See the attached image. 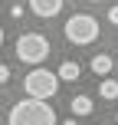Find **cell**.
Returning a JSON list of instances; mask_svg holds the SVG:
<instances>
[{
    "mask_svg": "<svg viewBox=\"0 0 118 125\" xmlns=\"http://www.w3.org/2000/svg\"><path fill=\"white\" fill-rule=\"evenodd\" d=\"M10 125H56V112L46 99H20L10 109Z\"/></svg>",
    "mask_w": 118,
    "mask_h": 125,
    "instance_id": "6da1fadb",
    "label": "cell"
},
{
    "mask_svg": "<svg viewBox=\"0 0 118 125\" xmlns=\"http://www.w3.org/2000/svg\"><path fill=\"white\" fill-rule=\"evenodd\" d=\"M66 40L75 46H85V43H95L99 40V20L89 17V13H72L66 20Z\"/></svg>",
    "mask_w": 118,
    "mask_h": 125,
    "instance_id": "7a4b0ae2",
    "label": "cell"
},
{
    "mask_svg": "<svg viewBox=\"0 0 118 125\" xmlns=\"http://www.w3.org/2000/svg\"><path fill=\"white\" fill-rule=\"evenodd\" d=\"M46 56H49V40L39 36V33H23L17 36V59L30 62V66H39Z\"/></svg>",
    "mask_w": 118,
    "mask_h": 125,
    "instance_id": "3957f363",
    "label": "cell"
},
{
    "mask_svg": "<svg viewBox=\"0 0 118 125\" xmlns=\"http://www.w3.org/2000/svg\"><path fill=\"white\" fill-rule=\"evenodd\" d=\"M23 89H26L30 99H53L59 92V76L49 73V69H33L23 79Z\"/></svg>",
    "mask_w": 118,
    "mask_h": 125,
    "instance_id": "277c9868",
    "label": "cell"
},
{
    "mask_svg": "<svg viewBox=\"0 0 118 125\" xmlns=\"http://www.w3.org/2000/svg\"><path fill=\"white\" fill-rule=\"evenodd\" d=\"M30 10L36 13V17L49 20V17H56V13L62 10V0H30Z\"/></svg>",
    "mask_w": 118,
    "mask_h": 125,
    "instance_id": "5b68a950",
    "label": "cell"
},
{
    "mask_svg": "<svg viewBox=\"0 0 118 125\" xmlns=\"http://www.w3.org/2000/svg\"><path fill=\"white\" fill-rule=\"evenodd\" d=\"M69 109H72V115H92V99L89 95H75L69 102Z\"/></svg>",
    "mask_w": 118,
    "mask_h": 125,
    "instance_id": "8992f818",
    "label": "cell"
},
{
    "mask_svg": "<svg viewBox=\"0 0 118 125\" xmlns=\"http://www.w3.org/2000/svg\"><path fill=\"white\" fill-rule=\"evenodd\" d=\"M79 73H82L79 62H62L56 76H59V82H72V79H79Z\"/></svg>",
    "mask_w": 118,
    "mask_h": 125,
    "instance_id": "52a82bcc",
    "label": "cell"
},
{
    "mask_svg": "<svg viewBox=\"0 0 118 125\" xmlns=\"http://www.w3.org/2000/svg\"><path fill=\"white\" fill-rule=\"evenodd\" d=\"M92 73L108 76V73H112V56H105V53H102V56H95V59H92Z\"/></svg>",
    "mask_w": 118,
    "mask_h": 125,
    "instance_id": "ba28073f",
    "label": "cell"
},
{
    "mask_svg": "<svg viewBox=\"0 0 118 125\" xmlns=\"http://www.w3.org/2000/svg\"><path fill=\"white\" fill-rule=\"evenodd\" d=\"M99 95H102V99H118V82H115V79L99 82Z\"/></svg>",
    "mask_w": 118,
    "mask_h": 125,
    "instance_id": "9c48e42d",
    "label": "cell"
},
{
    "mask_svg": "<svg viewBox=\"0 0 118 125\" xmlns=\"http://www.w3.org/2000/svg\"><path fill=\"white\" fill-rule=\"evenodd\" d=\"M7 79H10V66H3V62H0V86H3Z\"/></svg>",
    "mask_w": 118,
    "mask_h": 125,
    "instance_id": "30bf717a",
    "label": "cell"
},
{
    "mask_svg": "<svg viewBox=\"0 0 118 125\" xmlns=\"http://www.w3.org/2000/svg\"><path fill=\"white\" fill-rule=\"evenodd\" d=\"M108 20H112V23L118 26V7H112V10H108Z\"/></svg>",
    "mask_w": 118,
    "mask_h": 125,
    "instance_id": "8fae6325",
    "label": "cell"
},
{
    "mask_svg": "<svg viewBox=\"0 0 118 125\" xmlns=\"http://www.w3.org/2000/svg\"><path fill=\"white\" fill-rule=\"evenodd\" d=\"M0 46H3V26H0Z\"/></svg>",
    "mask_w": 118,
    "mask_h": 125,
    "instance_id": "7c38bea8",
    "label": "cell"
},
{
    "mask_svg": "<svg viewBox=\"0 0 118 125\" xmlns=\"http://www.w3.org/2000/svg\"><path fill=\"white\" fill-rule=\"evenodd\" d=\"M89 3H105V0H89Z\"/></svg>",
    "mask_w": 118,
    "mask_h": 125,
    "instance_id": "4fadbf2b",
    "label": "cell"
},
{
    "mask_svg": "<svg viewBox=\"0 0 118 125\" xmlns=\"http://www.w3.org/2000/svg\"><path fill=\"white\" fill-rule=\"evenodd\" d=\"M102 125H105V122H102Z\"/></svg>",
    "mask_w": 118,
    "mask_h": 125,
    "instance_id": "5bb4252c",
    "label": "cell"
}]
</instances>
